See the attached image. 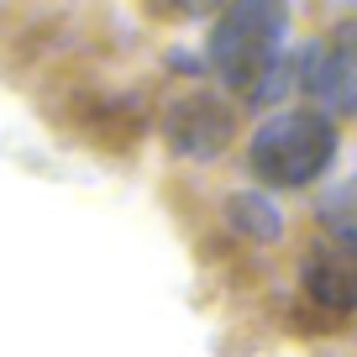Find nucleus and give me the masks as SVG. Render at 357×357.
<instances>
[{"label":"nucleus","mask_w":357,"mask_h":357,"mask_svg":"<svg viewBox=\"0 0 357 357\" xmlns=\"http://www.w3.org/2000/svg\"><path fill=\"white\" fill-rule=\"evenodd\" d=\"M300 89L315 105V116H357V22H342L331 37L305 47L300 58Z\"/></svg>","instance_id":"7ed1b4c3"},{"label":"nucleus","mask_w":357,"mask_h":357,"mask_svg":"<svg viewBox=\"0 0 357 357\" xmlns=\"http://www.w3.org/2000/svg\"><path fill=\"white\" fill-rule=\"evenodd\" d=\"M321 226L336 236V247L357 252V178L336 184V190L321 200Z\"/></svg>","instance_id":"0eeeda50"},{"label":"nucleus","mask_w":357,"mask_h":357,"mask_svg":"<svg viewBox=\"0 0 357 357\" xmlns=\"http://www.w3.org/2000/svg\"><path fill=\"white\" fill-rule=\"evenodd\" d=\"M305 289H310L315 305L347 315L357 310V263H342V257H310L305 263Z\"/></svg>","instance_id":"39448f33"},{"label":"nucleus","mask_w":357,"mask_h":357,"mask_svg":"<svg viewBox=\"0 0 357 357\" xmlns=\"http://www.w3.org/2000/svg\"><path fill=\"white\" fill-rule=\"evenodd\" d=\"M336 158V126L315 111H284L268 116L247 142V163L273 190H305L331 168Z\"/></svg>","instance_id":"f03ea898"},{"label":"nucleus","mask_w":357,"mask_h":357,"mask_svg":"<svg viewBox=\"0 0 357 357\" xmlns=\"http://www.w3.org/2000/svg\"><path fill=\"white\" fill-rule=\"evenodd\" d=\"M226 221L236 226V236H252V242H273V236L284 231V215L268 195H231Z\"/></svg>","instance_id":"423d86ee"},{"label":"nucleus","mask_w":357,"mask_h":357,"mask_svg":"<svg viewBox=\"0 0 357 357\" xmlns=\"http://www.w3.org/2000/svg\"><path fill=\"white\" fill-rule=\"evenodd\" d=\"M163 137H168V147H174L178 158H215L231 142V111H226V100H215V95L178 100L174 111H168Z\"/></svg>","instance_id":"20e7f679"},{"label":"nucleus","mask_w":357,"mask_h":357,"mask_svg":"<svg viewBox=\"0 0 357 357\" xmlns=\"http://www.w3.org/2000/svg\"><path fill=\"white\" fill-rule=\"evenodd\" d=\"M284 26H289V11L284 6H231L221 22L211 26V68L226 79V84L242 95L247 105H273L289 84L284 74Z\"/></svg>","instance_id":"f257e3e1"}]
</instances>
